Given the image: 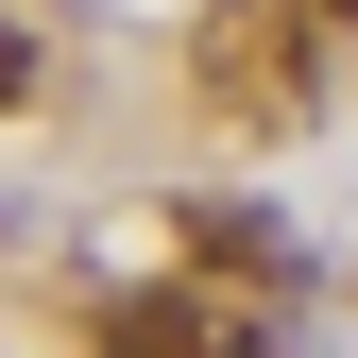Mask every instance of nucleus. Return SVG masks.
Returning <instances> with one entry per match:
<instances>
[{
  "instance_id": "nucleus-1",
  "label": "nucleus",
  "mask_w": 358,
  "mask_h": 358,
  "mask_svg": "<svg viewBox=\"0 0 358 358\" xmlns=\"http://www.w3.org/2000/svg\"><path fill=\"white\" fill-rule=\"evenodd\" d=\"M103 358H256V324L222 290H137V307H103Z\"/></svg>"
},
{
  "instance_id": "nucleus-3",
  "label": "nucleus",
  "mask_w": 358,
  "mask_h": 358,
  "mask_svg": "<svg viewBox=\"0 0 358 358\" xmlns=\"http://www.w3.org/2000/svg\"><path fill=\"white\" fill-rule=\"evenodd\" d=\"M324 17H341V0H324Z\"/></svg>"
},
{
  "instance_id": "nucleus-2",
  "label": "nucleus",
  "mask_w": 358,
  "mask_h": 358,
  "mask_svg": "<svg viewBox=\"0 0 358 358\" xmlns=\"http://www.w3.org/2000/svg\"><path fill=\"white\" fill-rule=\"evenodd\" d=\"M17 103H34V34L0 17V120H17Z\"/></svg>"
}]
</instances>
